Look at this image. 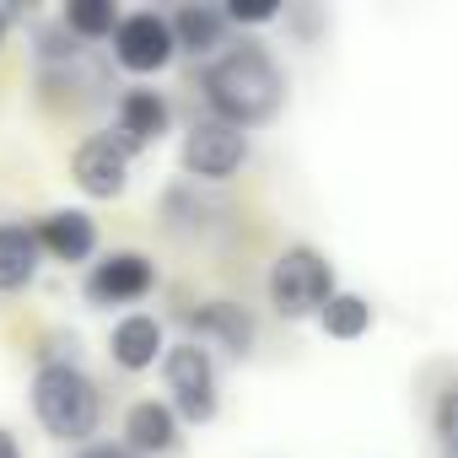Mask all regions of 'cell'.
<instances>
[{"mask_svg":"<svg viewBox=\"0 0 458 458\" xmlns=\"http://www.w3.org/2000/svg\"><path fill=\"white\" fill-rule=\"evenodd\" d=\"M71 173L92 199H114L130 183V146L119 135H87L71 157Z\"/></svg>","mask_w":458,"mask_h":458,"instance_id":"cell-7","label":"cell"},{"mask_svg":"<svg viewBox=\"0 0 458 458\" xmlns=\"http://www.w3.org/2000/svg\"><path fill=\"white\" fill-rule=\"evenodd\" d=\"M0 458H22V442H17L6 426H0Z\"/></svg>","mask_w":458,"mask_h":458,"instance_id":"cell-21","label":"cell"},{"mask_svg":"<svg viewBox=\"0 0 458 458\" xmlns=\"http://www.w3.org/2000/svg\"><path fill=\"white\" fill-rule=\"evenodd\" d=\"M114 361L124 367V372H146L157 356H162V324L151 318V313H130V318H119L114 324Z\"/></svg>","mask_w":458,"mask_h":458,"instance_id":"cell-12","label":"cell"},{"mask_svg":"<svg viewBox=\"0 0 458 458\" xmlns=\"http://www.w3.org/2000/svg\"><path fill=\"white\" fill-rule=\"evenodd\" d=\"M124 437H130V453H173L178 447V415H173V404H157V399L130 404Z\"/></svg>","mask_w":458,"mask_h":458,"instance_id":"cell-11","label":"cell"},{"mask_svg":"<svg viewBox=\"0 0 458 458\" xmlns=\"http://www.w3.org/2000/svg\"><path fill=\"white\" fill-rule=\"evenodd\" d=\"M243 157H249L243 130L221 124V119H199V124L189 130V140H183V167H189L194 178H210V183L233 178V173L243 167Z\"/></svg>","mask_w":458,"mask_h":458,"instance_id":"cell-6","label":"cell"},{"mask_svg":"<svg viewBox=\"0 0 458 458\" xmlns=\"http://www.w3.org/2000/svg\"><path fill=\"white\" fill-rule=\"evenodd\" d=\"M318 324H324L335 340H361V335H367V324H372V302H367V297H356V292H335V297L324 302Z\"/></svg>","mask_w":458,"mask_h":458,"instance_id":"cell-16","label":"cell"},{"mask_svg":"<svg viewBox=\"0 0 458 458\" xmlns=\"http://www.w3.org/2000/svg\"><path fill=\"white\" fill-rule=\"evenodd\" d=\"M189 329L199 340H221L226 351H238V356L254 345V318L238 302H205L199 313H189Z\"/></svg>","mask_w":458,"mask_h":458,"instance_id":"cell-13","label":"cell"},{"mask_svg":"<svg viewBox=\"0 0 458 458\" xmlns=\"http://www.w3.org/2000/svg\"><path fill=\"white\" fill-rule=\"evenodd\" d=\"M33 238H38V249H44L49 259L81 265V259H92V249H98V226H92V216H81V210H55V216H44V221L33 226Z\"/></svg>","mask_w":458,"mask_h":458,"instance_id":"cell-9","label":"cell"},{"mask_svg":"<svg viewBox=\"0 0 458 458\" xmlns=\"http://www.w3.org/2000/svg\"><path fill=\"white\" fill-rule=\"evenodd\" d=\"M65 28L76 38H103V33L119 28V17H114L108 0H71V6H65Z\"/></svg>","mask_w":458,"mask_h":458,"instance_id":"cell-17","label":"cell"},{"mask_svg":"<svg viewBox=\"0 0 458 458\" xmlns=\"http://www.w3.org/2000/svg\"><path fill=\"white\" fill-rule=\"evenodd\" d=\"M6 28H12V6H0V44H6Z\"/></svg>","mask_w":458,"mask_h":458,"instance_id":"cell-22","label":"cell"},{"mask_svg":"<svg viewBox=\"0 0 458 458\" xmlns=\"http://www.w3.org/2000/svg\"><path fill=\"white\" fill-rule=\"evenodd\" d=\"M270 17H281L276 0H259V6H243L238 0V6H226V22H270Z\"/></svg>","mask_w":458,"mask_h":458,"instance_id":"cell-19","label":"cell"},{"mask_svg":"<svg viewBox=\"0 0 458 458\" xmlns=\"http://www.w3.org/2000/svg\"><path fill=\"white\" fill-rule=\"evenodd\" d=\"M38 238L33 226H12L0 221V292H22L33 276H38Z\"/></svg>","mask_w":458,"mask_h":458,"instance_id":"cell-14","label":"cell"},{"mask_svg":"<svg viewBox=\"0 0 458 458\" xmlns=\"http://www.w3.org/2000/svg\"><path fill=\"white\" fill-rule=\"evenodd\" d=\"M437 437H442V447L458 458V383L437 399Z\"/></svg>","mask_w":458,"mask_h":458,"instance_id":"cell-18","label":"cell"},{"mask_svg":"<svg viewBox=\"0 0 458 458\" xmlns=\"http://www.w3.org/2000/svg\"><path fill=\"white\" fill-rule=\"evenodd\" d=\"M329 297H335V276L318 249H286L270 265V302L281 318H313L324 313Z\"/></svg>","mask_w":458,"mask_h":458,"instance_id":"cell-3","label":"cell"},{"mask_svg":"<svg viewBox=\"0 0 458 458\" xmlns=\"http://www.w3.org/2000/svg\"><path fill=\"white\" fill-rule=\"evenodd\" d=\"M162 130H167V98H157L151 87H130L119 98V140L130 151H140V146L162 140Z\"/></svg>","mask_w":458,"mask_h":458,"instance_id":"cell-10","label":"cell"},{"mask_svg":"<svg viewBox=\"0 0 458 458\" xmlns=\"http://www.w3.org/2000/svg\"><path fill=\"white\" fill-rule=\"evenodd\" d=\"M76 458H135L130 447H114V442H92V447H81Z\"/></svg>","mask_w":458,"mask_h":458,"instance_id":"cell-20","label":"cell"},{"mask_svg":"<svg viewBox=\"0 0 458 458\" xmlns=\"http://www.w3.org/2000/svg\"><path fill=\"white\" fill-rule=\"evenodd\" d=\"M173 55H178V44H173V22H167V17H157V12H130V17H119V28H114V60H119L124 71L151 76V71H162Z\"/></svg>","mask_w":458,"mask_h":458,"instance_id":"cell-5","label":"cell"},{"mask_svg":"<svg viewBox=\"0 0 458 458\" xmlns=\"http://www.w3.org/2000/svg\"><path fill=\"white\" fill-rule=\"evenodd\" d=\"M162 377H167V394H173V415L183 420H210L216 415V361L205 345H173L162 356Z\"/></svg>","mask_w":458,"mask_h":458,"instance_id":"cell-4","label":"cell"},{"mask_svg":"<svg viewBox=\"0 0 458 458\" xmlns=\"http://www.w3.org/2000/svg\"><path fill=\"white\" fill-rule=\"evenodd\" d=\"M33 415L49 437L60 442H87L98 431V415H103V399H98V383L76 367V361H44L38 377H33Z\"/></svg>","mask_w":458,"mask_h":458,"instance_id":"cell-2","label":"cell"},{"mask_svg":"<svg viewBox=\"0 0 458 458\" xmlns=\"http://www.w3.org/2000/svg\"><path fill=\"white\" fill-rule=\"evenodd\" d=\"M151 286H157L151 259H146V254H135V249H119V254H108V259H98V265H92V276H87V302H98V308L140 302Z\"/></svg>","mask_w":458,"mask_h":458,"instance_id":"cell-8","label":"cell"},{"mask_svg":"<svg viewBox=\"0 0 458 458\" xmlns=\"http://www.w3.org/2000/svg\"><path fill=\"white\" fill-rule=\"evenodd\" d=\"M226 33V12H210V6H183L173 17V44L183 55H210Z\"/></svg>","mask_w":458,"mask_h":458,"instance_id":"cell-15","label":"cell"},{"mask_svg":"<svg viewBox=\"0 0 458 458\" xmlns=\"http://www.w3.org/2000/svg\"><path fill=\"white\" fill-rule=\"evenodd\" d=\"M286 98V76L281 65L270 60V49L259 44H238V49H226L221 60H210L205 71V103L216 108L221 124H265Z\"/></svg>","mask_w":458,"mask_h":458,"instance_id":"cell-1","label":"cell"}]
</instances>
